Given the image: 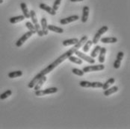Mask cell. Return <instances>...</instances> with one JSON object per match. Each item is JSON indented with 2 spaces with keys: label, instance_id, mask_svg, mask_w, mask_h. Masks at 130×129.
<instances>
[{
  "label": "cell",
  "instance_id": "83f0119b",
  "mask_svg": "<svg viewBox=\"0 0 130 129\" xmlns=\"http://www.w3.org/2000/svg\"><path fill=\"white\" fill-rule=\"evenodd\" d=\"M25 25H26V28L28 29V31H31V32H32L33 34H36L35 28L34 25H32V23H31V22H26Z\"/></svg>",
  "mask_w": 130,
  "mask_h": 129
},
{
  "label": "cell",
  "instance_id": "3957f363",
  "mask_svg": "<svg viewBox=\"0 0 130 129\" xmlns=\"http://www.w3.org/2000/svg\"><path fill=\"white\" fill-rule=\"evenodd\" d=\"M79 85L82 87H92V88H102L103 83L94 81V82H90L88 81H82L79 82Z\"/></svg>",
  "mask_w": 130,
  "mask_h": 129
},
{
  "label": "cell",
  "instance_id": "e0dca14e",
  "mask_svg": "<svg viewBox=\"0 0 130 129\" xmlns=\"http://www.w3.org/2000/svg\"><path fill=\"white\" fill-rule=\"evenodd\" d=\"M106 48L105 47H101L100 49V51L99 52V62L100 64H103L105 62V54H106Z\"/></svg>",
  "mask_w": 130,
  "mask_h": 129
},
{
  "label": "cell",
  "instance_id": "4316f807",
  "mask_svg": "<svg viewBox=\"0 0 130 129\" xmlns=\"http://www.w3.org/2000/svg\"><path fill=\"white\" fill-rule=\"evenodd\" d=\"M12 94V91L11 90H8L5 91L4 93H2V94H0V99L1 100H4L6 99L7 98H8L9 96H11Z\"/></svg>",
  "mask_w": 130,
  "mask_h": 129
},
{
  "label": "cell",
  "instance_id": "9a60e30c",
  "mask_svg": "<svg viewBox=\"0 0 130 129\" xmlns=\"http://www.w3.org/2000/svg\"><path fill=\"white\" fill-rule=\"evenodd\" d=\"M47 29H48V31L56 32L58 34H62L64 32V29L62 28L58 27V26H55L54 25H47Z\"/></svg>",
  "mask_w": 130,
  "mask_h": 129
},
{
  "label": "cell",
  "instance_id": "f546056e",
  "mask_svg": "<svg viewBox=\"0 0 130 129\" xmlns=\"http://www.w3.org/2000/svg\"><path fill=\"white\" fill-rule=\"evenodd\" d=\"M61 0H55V2H54V4H53L52 8H53L55 11H57V10L58 9L60 5H61Z\"/></svg>",
  "mask_w": 130,
  "mask_h": 129
},
{
  "label": "cell",
  "instance_id": "cb8c5ba5",
  "mask_svg": "<svg viewBox=\"0 0 130 129\" xmlns=\"http://www.w3.org/2000/svg\"><path fill=\"white\" fill-rule=\"evenodd\" d=\"M92 44H93L92 40H88L84 43V45L82 46V50H83V52H85V53H87V52H89V50H90L91 47L92 46Z\"/></svg>",
  "mask_w": 130,
  "mask_h": 129
},
{
  "label": "cell",
  "instance_id": "30bf717a",
  "mask_svg": "<svg viewBox=\"0 0 130 129\" xmlns=\"http://www.w3.org/2000/svg\"><path fill=\"white\" fill-rule=\"evenodd\" d=\"M39 8L40 9L46 11L48 13H50V15L52 16H55L56 15V11H55L52 8L50 7L49 5H47L46 4H44V3H40L39 5Z\"/></svg>",
  "mask_w": 130,
  "mask_h": 129
},
{
  "label": "cell",
  "instance_id": "d4e9b609",
  "mask_svg": "<svg viewBox=\"0 0 130 129\" xmlns=\"http://www.w3.org/2000/svg\"><path fill=\"white\" fill-rule=\"evenodd\" d=\"M23 76V72L21 70H17V71H13L8 73V76L10 78H15L20 77Z\"/></svg>",
  "mask_w": 130,
  "mask_h": 129
},
{
  "label": "cell",
  "instance_id": "1f68e13d",
  "mask_svg": "<svg viewBox=\"0 0 130 129\" xmlns=\"http://www.w3.org/2000/svg\"><path fill=\"white\" fill-rule=\"evenodd\" d=\"M3 2V0H0V4H2Z\"/></svg>",
  "mask_w": 130,
  "mask_h": 129
},
{
  "label": "cell",
  "instance_id": "ac0fdd59",
  "mask_svg": "<svg viewBox=\"0 0 130 129\" xmlns=\"http://www.w3.org/2000/svg\"><path fill=\"white\" fill-rule=\"evenodd\" d=\"M103 43H115L117 42V38L115 37H106L100 39Z\"/></svg>",
  "mask_w": 130,
  "mask_h": 129
},
{
  "label": "cell",
  "instance_id": "6da1fadb",
  "mask_svg": "<svg viewBox=\"0 0 130 129\" xmlns=\"http://www.w3.org/2000/svg\"><path fill=\"white\" fill-rule=\"evenodd\" d=\"M87 40H88V36H86V35H85V36H83L82 38L80 39V40H78V42L76 44L73 45V46L72 48H70L68 51H67L66 52H64V54H61L60 57H58L55 61H54L52 63H51L50 65H48L46 68H44V69H42L40 72H38L35 77L31 79V81L28 83V87L30 88V89H32V88L34 87V86L35 85V84L38 81V80H39L40 78H42L43 76H44L49 74L50 72H52L55 68H56L58 65L61 64L63 61H64L66 59H68V58H69L70 55L73 54L76 50H78L80 48H82V46L84 45V43H85Z\"/></svg>",
  "mask_w": 130,
  "mask_h": 129
},
{
  "label": "cell",
  "instance_id": "8992f818",
  "mask_svg": "<svg viewBox=\"0 0 130 129\" xmlns=\"http://www.w3.org/2000/svg\"><path fill=\"white\" fill-rule=\"evenodd\" d=\"M58 88L55 87H52L50 88H47L45 90H35V95L37 96H43L44 95H49V94H53L58 92Z\"/></svg>",
  "mask_w": 130,
  "mask_h": 129
},
{
  "label": "cell",
  "instance_id": "9c48e42d",
  "mask_svg": "<svg viewBox=\"0 0 130 129\" xmlns=\"http://www.w3.org/2000/svg\"><path fill=\"white\" fill-rule=\"evenodd\" d=\"M79 20V16L78 15H72L68 17H66L64 19H61L59 23L61 25H67L68 23H73L74 21H76Z\"/></svg>",
  "mask_w": 130,
  "mask_h": 129
},
{
  "label": "cell",
  "instance_id": "4fadbf2b",
  "mask_svg": "<svg viewBox=\"0 0 130 129\" xmlns=\"http://www.w3.org/2000/svg\"><path fill=\"white\" fill-rule=\"evenodd\" d=\"M40 25H41V29L43 33V35H47L49 33V31L47 29V20L46 17H43L40 20Z\"/></svg>",
  "mask_w": 130,
  "mask_h": 129
},
{
  "label": "cell",
  "instance_id": "484cf974",
  "mask_svg": "<svg viewBox=\"0 0 130 129\" xmlns=\"http://www.w3.org/2000/svg\"><path fill=\"white\" fill-rule=\"evenodd\" d=\"M100 49H101V46H99V45H96V46L94 47V49H93V51L91 52V58H96V57L98 56V54H99V52H100Z\"/></svg>",
  "mask_w": 130,
  "mask_h": 129
},
{
  "label": "cell",
  "instance_id": "603a6c76",
  "mask_svg": "<svg viewBox=\"0 0 130 129\" xmlns=\"http://www.w3.org/2000/svg\"><path fill=\"white\" fill-rule=\"evenodd\" d=\"M68 60L70 61V62H72V63H74V64H76L78 65H81L82 64V63H83V61L81 59V58H77V57H75V56H73V54L72 55H70L69 58H68Z\"/></svg>",
  "mask_w": 130,
  "mask_h": 129
},
{
  "label": "cell",
  "instance_id": "4dcf8cb0",
  "mask_svg": "<svg viewBox=\"0 0 130 129\" xmlns=\"http://www.w3.org/2000/svg\"><path fill=\"white\" fill-rule=\"evenodd\" d=\"M72 2H82L84 0H70Z\"/></svg>",
  "mask_w": 130,
  "mask_h": 129
},
{
  "label": "cell",
  "instance_id": "5b68a950",
  "mask_svg": "<svg viewBox=\"0 0 130 129\" xmlns=\"http://www.w3.org/2000/svg\"><path fill=\"white\" fill-rule=\"evenodd\" d=\"M105 69L104 64H100L98 65H91V66H86L83 68L82 71L86 73V72H91L93 71H102Z\"/></svg>",
  "mask_w": 130,
  "mask_h": 129
},
{
  "label": "cell",
  "instance_id": "ffe728a7",
  "mask_svg": "<svg viewBox=\"0 0 130 129\" xmlns=\"http://www.w3.org/2000/svg\"><path fill=\"white\" fill-rule=\"evenodd\" d=\"M25 16L23 15H20V16H12L9 19V22L11 23V24H15V23H17L19 22H21V21H23L25 20Z\"/></svg>",
  "mask_w": 130,
  "mask_h": 129
},
{
  "label": "cell",
  "instance_id": "ba28073f",
  "mask_svg": "<svg viewBox=\"0 0 130 129\" xmlns=\"http://www.w3.org/2000/svg\"><path fill=\"white\" fill-rule=\"evenodd\" d=\"M33 35L32 32L31 31H27L26 33H25L22 37H20V38L19 39L17 42H16V46L17 47H21L23 46V44L26 42V40L28 38H30L31 36Z\"/></svg>",
  "mask_w": 130,
  "mask_h": 129
},
{
  "label": "cell",
  "instance_id": "44dd1931",
  "mask_svg": "<svg viewBox=\"0 0 130 129\" xmlns=\"http://www.w3.org/2000/svg\"><path fill=\"white\" fill-rule=\"evenodd\" d=\"M117 91H118V87L117 86H113L111 88L108 87V89L104 90V96H109L110 95L117 93Z\"/></svg>",
  "mask_w": 130,
  "mask_h": 129
},
{
  "label": "cell",
  "instance_id": "8fae6325",
  "mask_svg": "<svg viewBox=\"0 0 130 129\" xmlns=\"http://www.w3.org/2000/svg\"><path fill=\"white\" fill-rule=\"evenodd\" d=\"M89 11H90V9H89V7L88 6H84L83 7V10H82V16L81 17V21L82 23H85L87 21H88V16H89Z\"/></svg>",
  "mask_w": 130,
  "mask_h": 129
},
{
  "label": "cell",
  "instance_id": "d6986e66",
  "mask_svg": "<svg viewBox=\"0 0 130 129\" xmlns=\"http://www.w3.org/2000/svg\"><path fill=\"white\" fill-rule=\"evenodd\" d=\"M20 8L23 13V16H25V18L26 19H29L30 18V13H29V11H28V9L27 8V5L25 2H22L20 3Z\"/></svg>",
  "mask_w": 130,
  "mask_h": 129
},
{
  "label": "cell",
  "instance_id": "7c38bea8",
  "mask_svg": "<svg viewBox=\"0 0 130 129\" xmlns=\"http://www.w3.org/2000/svg\"><path fill=\"white\" fill-rule=\"evenodd\" d=\"M123 56H124L123 52H119L117 53L116 60L115 61V63H114V68L115 69H119L120 68V64H121V61L123 58Z\"/></svg>",
  "mask_w": 130,
  "mask_h": 129
},
{
  "label": "cell",
  "instance_id": "7a4b0ae2",
  "mask_svg": "<svg viewBox=\"0 0 130 129\" xmlns=\"http://www.w3.org/2000/svg\"><path fill=\"white\" fill-rule=\"evenodd\" d=\"M30 13V18L32 21V23L34 24V26L35 28V30H36V33L38 34L39 37H43V33L42 31V29L40 28V26L38 24V19H37V15L36 13L34 10H31L29 11Z\"/></svg>",
  "mask_w": 130,
  "mask_h": 129
},
{
  "label": "cell",
  "instance_id": "7402d4cb",
  "mask_svg": "<svg viewBox=\"0 0 130 129\" xmlns=\"http://www.w3.org/2000/svg\"><path fill=\"white\" fill-rule=\"evenodd\" d=\"M115 82V79L114 78H108V79L105 82L104 84H103L102 88L103 89V90H105L108 89V87H110L111 85L114 84Z\"/></svg>",
  "mask_w": 130,
  "mask_h": 129
},
{
  "label": "cell",
  "instance_id": "52a82bcc",
  "mask_svg": "<svg viewBox=\"0 0 130 129\" xmlns=\"http://www.w3.org/2000/svg\"><path fill=\"white\" fill-rule=\"evenodd\" d=\"M74 54H76L78 58H81L82 60L85 61L86 62H88V63H89V64H93L96 62V61H95V59H94V58H91V56H88L87 54H85V53H83V52L78 51V50H76Z\"/></svg>",
  "mask_w": 130,
  "mask_h": 129
},
{
  "label": "cell",
  "instance_id": "277c9868",
  "mask_svg": "<svg viewBox=\"0 0 130 129\" xmlns=\"http://www.w3.org/2000/svg\"><path fill=\"white\" fill-rule=\"evenodd\" d=\"M107 31H108V27L107 26H103V27H101V28L97 31V32L95 34L92 40L93 44H96V43L99 42L100 39L101 38L102 35H103V34H105Z\"/></svg>",
  "mask_w": 130,
  "mask_h": 129
},
{
  "label": "cell",
  "instance_id": "2e32d148",
  "mask_svg": "<svg viewBox=\"0 0 130 129\" xmlns=\"http://www.w3.org/2000/svg\"><path fill=\"white\" fill-rule=\"evenodd\" d=\"M78 38H71V39H67L65 40L62 42V44L64 46H73L75 44H76L78 42Z\"/></svg>",
  "mask_w": 130,
  "mask_h": 129
},
{
  "label": "cell",
  "instance_id": "f1b7e54d",
  "mask_svg": "<svg viewBox=\"0 0 130 129\" xmlns=\"http://www.w3.org/2000/svg\"><path fill=\"white\" fill-rule=\"evenodd\" d=\"M72 72L74 74V75H76L78 76H83L85 72L82 70V69H79L77 68H73L72 69Z\"/></svg>",
  "mask_w": 130,
  "mask_h": 129
},
{
  "label": "cell",
  "instance_id": "5bb4252c",
  "mask_svg": "<svg viewBox=\"0 0 130 129\" xmlns=\"http://www.w3.org/2000/svg\"><path fill=\"white\" fill-rule=\"evenodd\" d=\"M46 80H47V78H46V76H43L42 78H40L39 80H38V81L35 84V85L33 87L35 89V90H40L42 87V86L44 84V83L46 81Z\"/></svg>",
  "mask_w": 130,
  "mask_h": 129
}]
</instances>
